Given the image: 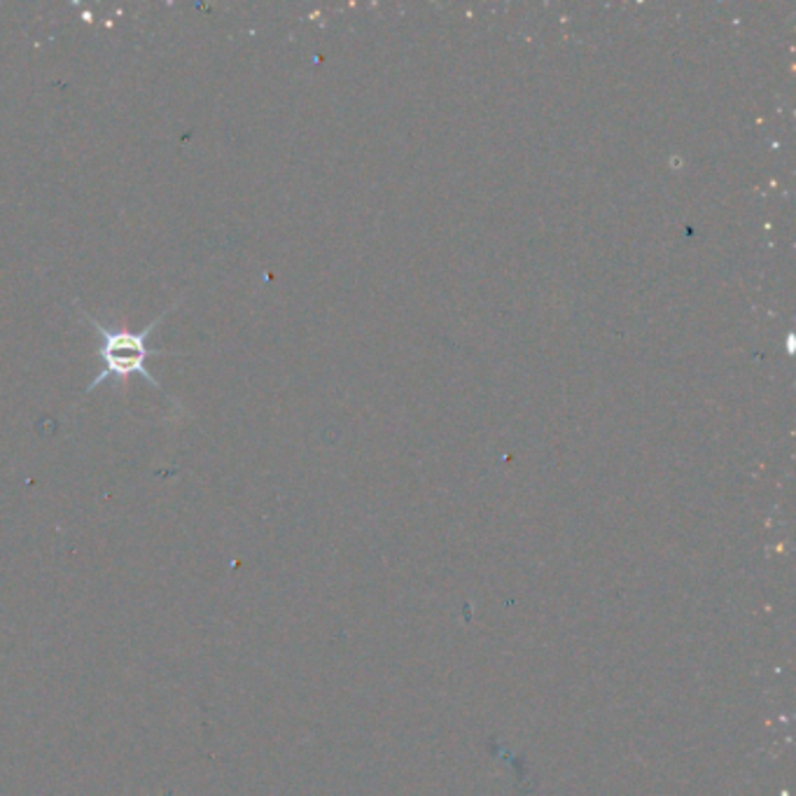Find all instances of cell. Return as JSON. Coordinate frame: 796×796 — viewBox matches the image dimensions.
<instances>
[{
  "mask_svg": "<svg viewBox=\"0 0 796 796\" xmlns=\"http://www.w3.org/2000/svg\"><path fill=\"white\" fill-rule=\"evenodd\" d=\"M178 306V304H175ZM166 309L162 315L154 318L150 325H146L141 332H131V330H110L104 323H98L96 318H92L89 313H85V321L94 327V332L101 334V361H104V369L98 372L92 384L85 388V395H89L96 386L106 384L108 379L127 386L133 374L143 376L148 384H152L157 390H162V384H159L154 376L148 372L146 361L150 355H173L169 351L162 348H152L148 346L150 334L154 332V327H159L164 323V318L175 309Z\"/></svg>",
  "mask_w": 796,
  "mask_h": 796,
  "instance_id": "cell-1",
  "label": "cell"
}]
</instances>
